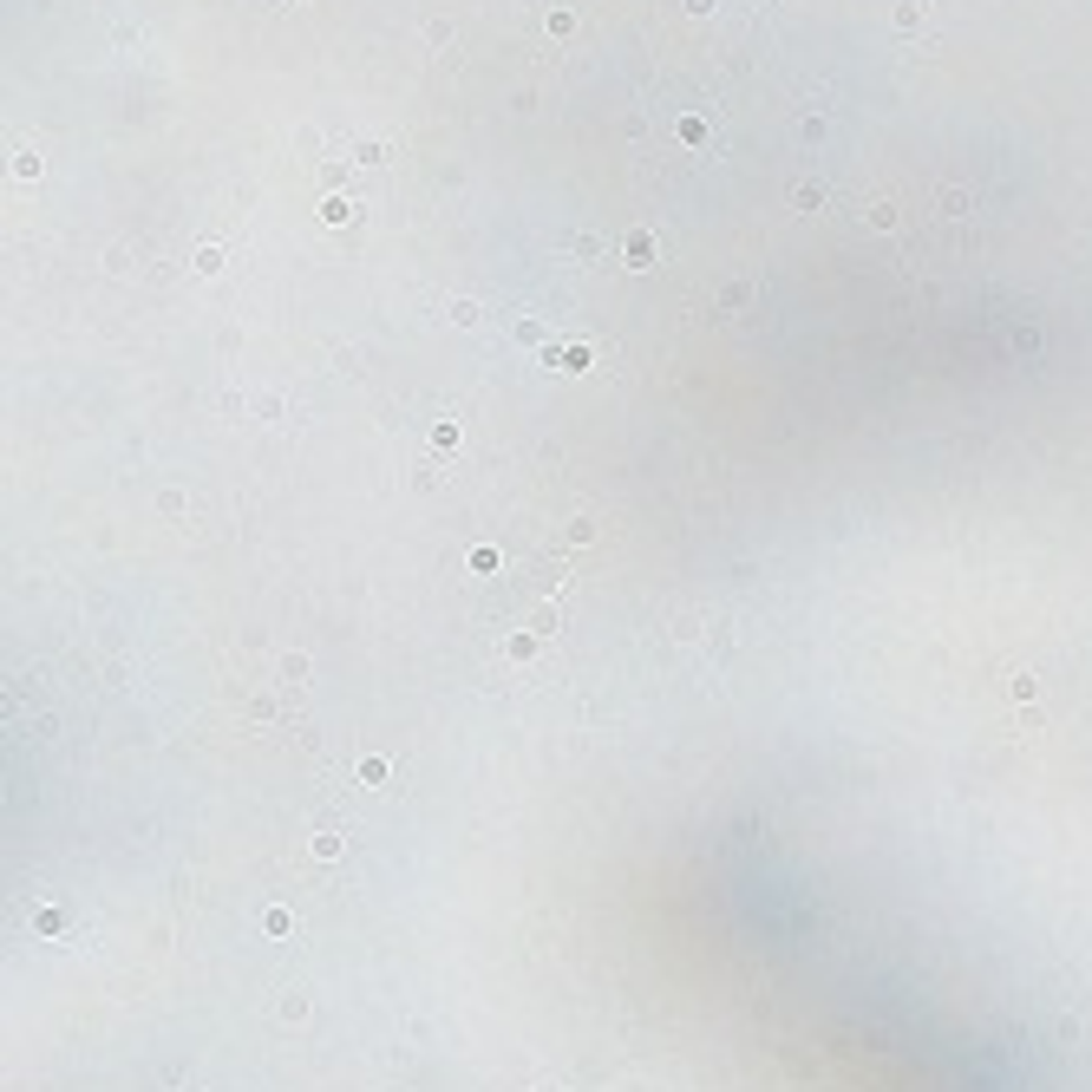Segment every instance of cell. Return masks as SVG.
Returning <instances> with one entry per match:
<instances>
[{"mask_svg": "<svg viewBox=\"0 0 1092 1092\" xmlns=\"http://www.w3.org/2000/svg\"><path fill=\"white\" fill-rule=\"evenodd\" d=\"M746 301H752L746 281H727V288H720V308H727V314H732V308H746Z\"/></svg>", "mask_w": 1092, "mask_h": 1092, "instance_id": "cell-5", "label": "cell"}, {"mask_svg": "<svg viewBox=\"0 0 1092 1092\" xmlns=\"http://www.w3.org/2000/svg\"><path fill=\"white\" fill-rule=\"evenodd\" d=\"M915 20H922V0H903V7H897V26H903V33H910Z\"/></svg>", "mask_w": 1092, "mask_h": 1092, "instance_id": "cell-10", "label": "cell"}, {"mask_svg": "<svg viewBox=\"0 0 1092 1092\" xmlns=\"http://www.w3.org/2000/svg\"><path fill=\"white\" fill-rule=\"evenodd\" d=\"M549 360H562V373H582V347H556Z\"/></svg>", "mask_w": 1092, "mask_h": 1092, "instance_id": "cell-9", "label": "cell"}, {"mask_svg": "<svg viewBox=\"0 0 1092 1092\" xmlns=\"http://www.w3.org/2000/svg\"><path fill=\"white\" fill-rule=\"evenodd\" d=\"M792 203L798 209H824V183H792Z\"/></svg>", "mask_w": 1092, "mask_h": 1092, "instance_id": "cell-2", "label": "cell"}, {"mask_svg": "<svg viewBox=\"0 0 1092 1092\" xmlns=\"http://www.w3.org/2000/svg\"><path fill=\"white\" fill-rule=\"evenodd\" d=\"M647 256H654V236L635 229V236H628V269H647Z\"/></svg>", "mask_w": 1092, "mask_h": 1092, "instance_id": "cell-1", "label": "cell"}, {"mask_svg": "<svg viewBox=\"0 0 1092 1092\" xmlns=\"http://www.w3.org/2000/svg\"><path fill=\"white\" fill-rule=\"evenodd\" d=\"M321 216H327V223H347V216H354V203H347V196H327V203H321Z\"/></svg>", "mask_w": 1092, "mask_h": 1092, "instance_id": "cell-7", "label": "cell"}, {"mask_svg": "<svg viewBox=\"0 0 1092 1092\" xmlns=\"http://www.w3.org/2000/svg\"><path fill=\"white\" fill-rule=\"evenodd\" d=\"M452 445H458V419H439L432 426V452H452Z\"/></svg>", "mask_w": 1092, "mask_h": 1092, "instance_id": "cell-4", "label": "cell"}, {"mask_svg": "<svg viewBox=\"0 0 1092 1092\" xmlns=\"http://www.w3.org/2000/svg\"><path fill=\"white\" fill-rule=\"evenodd\" d=\"M223 269V249H196V275H216Z\"/></svg>", "mask_w": 1092, "mask_h": 1092, "instance_id": "cell-8", "label": "cell"}, {"mask_svg": "<svg viewBox=\"0 0 1092 1092\" xmlns=\"http://www.w3.org/2000/svg\"><path fill=\"white\" fill-rule=\"evenodd\" d=\"M452 321H458V327H478V321H484V308H478V301H464V294H458V301H452Z\"/></svg>", "mask_w": 1092, "mask_h": 1092, "instance_id": "cell-3", "label": "cell"}, {"mask_svg": "<svg viewBox=\"0 0 1092 1092\" xmlns=\"http://www.w3.org/2000/svg\"><path fill=\"white\" fill-rule=\"evenodd\" d=\"M870 229H897V203L877 196V203H870Z\"/></svg>", "mask_w": 1092, "mask_h": 1092, "instance_id": "cell-6", "label": "cell"}]
</instances>
